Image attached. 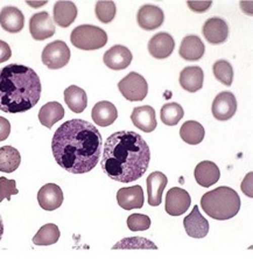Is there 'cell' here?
<instances>
[{
	"mask_svg": "<svg viewBox=\"0 0 253 259\" xmlns=\"http://www.w3.org/2000/svg\"><path fill=\"white\" fill-rule=\"evenodd\" d=\"M185 116V110L179 103H167L161 108L160 117L164 125L175 126Z\"/></svg>",
	"mask_w": 253,
	"mask_h": 259,
	"instance_id": "1f68e13d",
	"label": "cell"
},
{
	"mask_svg": "<svg viewBox=\"0 0 253 259\" xmlns=\"http://www.w3.org/2000/svg\"><path fill=\"white\" fill-rule=\"evenodd\" d=\"M151 161V150L139 133L118 131L106 139L101 167L107 177L130 184L144 177Z\"/></svg>",
	"mask_w": 253,
	"mask_h": 259,
	"instance_id": "7a4b0ae2",
	"label": "cell"
},
{
	"mask_svg": "<svg viewBox=\"0 0 253 259\" xmlns=\"http://www.w3.org/2000/svg\"><path fill=\"white\" fill-rule=\"evenodd\" d=\"M21 162V155L13 146L0 147V172L13 173Z\"/></svg>",
	"mask_w": 253,
	"mask_h": 259,
	"instance_id": "f1b7e54d",
	"label": "cell"
},
{
	"mask_svg": "<svg viewBox=\"0 0 253 259\" xmlns=\"http://www.w3.org/2000/svg\"><path fill=\"white\" fill-rule=\"evenodd\" d=\"M131 120L134 126L145 133H151L158 126L155 110L149 105L134 108L131 115Z\"/></svg>",
	"mask_w": 253,
	"mask_h": 259,
	"instance_id": "e0dca14e",
	"label": "cell"
},
{
	"mask_svg": "<svg viewBox=\"0 0 253 259\" xmlns=\"http://www.w3.org/2000/svg\"><path fill=\"white\" fill-rule=\"evenodd\" d=\"M215 77H216L224 85L230 87L233 81V68L228 61L218 60L213 67Z\"/></svg>",
	"mask_w": 253,
	"mask_h": 259,
	"instance_id": "d6a6232c",
	"label": "cell"
},
{
	"mask_svg": "<svg viewBox=\"0 0 253 259\" xmlns=\"http://www.w3.org/2000/svg\"><path fill=\"white\" fill-rule=\"evenodd\" d=\"M191 204V197L187 190L173 187L166 194V209L167 214L171 216H181L189 209Z\"/></svg>",
	"mask_w": 253,
	"mask_h": 259,
	"instance_id": "ba28073f",
	"label": "cell"
},
{
	"mask_svg": "<svg viewBox=\"0 0 253 259\" xmlns=\"http://www.w3.org/2000/svg\"><path fill=\"white\" fill-rule=\"evenodd\" d=\"M61 232L56 224L48 223L41 227L36 235L33 237V243L35 245H53L60 239Z\"/></svg>",
	"mask_w": 253,
	"mask_h": 259,
	"instance_id": "f546056e",
	"label": "cell"
},
{
	"mask_svg": "<svg viewBox=\"0 0 253 259\" xmlns=\"http://www.w3.org/2000/svg\"><path fill=\"white\" fill-rule=\"evenodd\" d=\"M175 41L173 36L168 33H158L148 41V52L153 58L162 60L173 54Z\"/></svg>",
	"mask_w": 253,
	"mask_h": 259,
	"instance_id": "5bb4252c",
	"label": "cell"
},
{
	"mask_svg": "<svg viewBox=\"0 0 253 259\" xmlns=\"http://www.w3.org/2000/svg\"><path fill=\"white\" fill-rule=\"evenodd\" d=\"M137 21L140 28L145 30H154L162 26L164 21L163 11L158 6L145 5L138 11Z\"/></svg>",
	"mask_w": 253,
	"mask_h": 259,
	"instance_id": "9a60e30c",
	"label": "cell"
},
{
	"mask_svg": "<svg viewBox=\"0 0 253 259\" xmlns=\"http://www.w3.org/2000/svg\"><path fill=\"white\" fill-rule=\"evenodd\" d=\"M103 138L94 124L83 119H71L56 130L52 139V151L60 167L72 174L93 170L102 154Z\"/></svg>",
	"mask_w": 253,
	"mask_h": 259,
	"instance_id": "6da1fadb",
	"label": "cell"
},
{
	"mask_svg": "<svg viewBox=\"0 0 253 259\" xmlns=\"http://www.w3.org/2000/svg\"><path fill=\"white\" fill-rule=\"evenodd\" d=\"M37 202L40 207L47 211L56 210L63 203V192L60 186L47 184L42 186L37 193Z\"/></svg>",
	"mask_w": 253,
	"mask_h": 259,
	"instance_id": "2e32d148",
	"label": "cell"
},
{
	"mask_svg": "<svg viewBox=\"0 0 253 259\" xmlns=\"http://www.w3.org/2000/svg\"><path fill=\"white\" fill-rule=\"evenodd\" d=\"M0 26L9 33L21 32L25 26V17L20 10L7 6L0 11Z\"/></svg>",
	"mask_w": 253,
	"mask_h": 259,
	"instance_id": "ffe728a7",
	"label": "cell"
},
{
	"mask_svg": "<svg viewBox=\"0 0 253 259\" xmlns=\"http://www.w3.org/2000/svg\"><path fill=\"white\" fill-rule=\"evenodd\" d=\"M251 185H252V173H248L246 175V178L244 179L243 184H241V190L246 194V196L248 197H252V188H251Z\"/></svg>",
	"mask_w": 253,
	"mask_h": 259,
	"instance_id": "ab89813d",
	"label": "cell"
},
{
	"mask_svg": "<svg viewBox=\"0 0 253 259\" xmlns=\"http://www.w3.org/2000/svg\"><path fill=\"white\" fill-rule=\"evenodd\" d=\"M187 5L194 12L203 13L210 9V6L213 5V2H188Z\"/></svg>",
	"mask_w": 253,
	"mask_h": 259,
	"instance_id": "8d00e7d4",
	"label": "cell"
},
{
	"mask_svg": "<svg viewBox=\"0 0 253 259\" xmlns=\"http://www.w3.org/2000/svg\"><path fill=\"white\" fill-rule=\"evenodd\" d=\"M212 111L217 120L225 121L231 119L237 111V100L230 91L220 93L213 102Z\"/></svg>",
	"mask_w": 253,
	"mask_h": 259,
	"instance_id": "30bf717a",
	"label": "cell"
},
{
	"mask_svg": "<svg viewBox=\"0 0 253 259\" xmlns=\"http://www.w3.org/2000/svg\"><path fill=\"white\" fill-rule=\"evenodd\" d=\"M77 17V7L72 2H56L54 5V20L60 27L67 28Z\"/></svg>",
	"mask_w": 253,
	"mask_h": 259,
	"instance_id": "d4e9b609",
	"label": "cell"
},
{
	"mask_svg": "<svg viewBox=\"0 0 253 259\" xmlns=\"http://www.w3.org/2000/svg\"><path fill=\"white\" fill-rule=\"evenodd\" d=\"M128 227L131 231H145L151 228V219L144 214H132L128 219Z\"/></svg>",
	"mask_w": 253,
	"mask_h": 259,
	"instance_id": "e575fe53",
	"label": "cell"
},
{
	"mask_svg": "<svg viewBox=\"0 0 253 259\" xmlns=\"http://www.w3.org/2000/svg\"><path fill=\"white\" fill-rule=\"evenodd\" d=\"M107 34L104 29L94 25H80L71 32L72 46L82 51H96L107 44Z\"/></svg>",
	"mask_w": 253,
	"mask_h": 259,
	"instance_id": "5b68a950",
	"label": "cell"
},
{
	"mask_svg": "<svg viewBox=\"0 0 253 259\" xmlns=\"http://www.w3.org/2000/svg\"><path fill=\"white\" fill-rule=\"evenodd\" d=\"M112 250H158L154 242L145 237H126L112 246Z\"/></svg>",
	"mask_w": 253,
	"mask_h": 259,
	"instance_id": "4dcf8cb0",
	"label": "cell"
},
{
	"mask_svg": "<svg viewBox=\"0 0 253 259\" xmlns=\"http://www.w3.org/2000/svg\"><path fill=\"white\" fill-rule=\"evenodd\" d=\"M204 74L201 67H187L180 72V85L188 93H196L203 87Z\"/></svg>",
	"mask_w": 253,
	"mask_h": 259,
	"instance_id": "cb8c5ba5",
	"label": "cell"
},
{
	"mask_svg": "<svg viewBox=\"0 0 253 259\" xmlns=\"http://www.w3.org/2000/svg\"><path fill=\"white\" fill-rule=\"evenodd\" d=\"M180 136L182 140L189 145H198L204 139L205 130L201 123L195 120H187L180 128Z\"/></svg>",
	"mask_w": 253,
	"mask_h": 259,
	"instance_id": "83f0119b",
	"label": "cell"
},
{
	"mask_svg": "<svg viewBox=\"0 0 253 259\" xmlns=\"http://www.w3.org/2000/svg\"><path fill=\"white\" fill-rule=\"evenodd\" d=\"M56 27L47 12L35 13L29 20V32L34 40L44 41L55 34Z\"/></svg>",
	"mask_w": 253,
	"mask_h": 259,
	"instance_id": "9c48e42d",
	"label": "cell"
},
{
	"mask_svg": "<svg viewBox=\"0 0 253 259\" xmlns=\"http://www.w3.org/2000/svg\"><path fill=\"white\" fill-rule=\"evenodd\" d=\"M64 102L75 113H82L88 106L87 93L77 85H70L64 90Z\"/></svg>",
	"mask_w": 253,
	"mask_h": 259,
	"instance_id": "484cf974",
	"label": "cell"
},
{
	"mask_svg": "<svg viewBox=\"0 0 253 259\" xmlns=\"http://www.w3.org/2000/svg\"><path fill=\"white\" fill-rule=\"evenodd\" d=\"M205 52V47L200 36L187 35L182 39L180 46L179 54L186 61H198L203 58Z\"/></svg>",
	"mask_w": 253,
	"mask_h": 259,
	"instance_id": "7402d4cb",
	"label": "cell"
},
{
	"mask_svg": "<svg viewBox=\"0 0 253 259\" xmlns=\"http://www.w3.org/2000/svg\"><path fill=\"white\" fill-rule=\"evenodd\" d=\"M64 117V109L59 102H49L39 111L40 123L47 128H52Z\"/></svg>",
	"mask_w": 253,
	"mask_h": 259,
	"instance_id": "4316f807",
	"label": "cell"
},
{
	"mask_svg": "<svg viewBox=\"0 0 253 259\" xmlns=\"http://www.w3.org/2000/svg\"><path fill=\"white\" fill-rule=\"evenodd\" d=\"M41 91L40 77L32 68L12 63L0 69V111H28L40 101Z\"/></svg>",
	"mask_w": 253,
	"mask_h": 259,
	"instance_id": "3957f363",
	"label": "cell"
},
{
	"mask_svg": "<svg viewBox=\"0 0 253 259\" xmlns=\"http://www.w3.org/2000/svg\"><path fill=\"white\" fill-rule=\"evenodd\" d=\"M118 89L129 102L144 101L148 94L147 81L136 71H131L126 75L118 83Z\"/></svg>",
	"mask_w": 253,
	"mask_h": 259,
	"instance_id": "8992f818",
	"label": "cell"
},
{
	"mask_svg": "<svg viewBox=\"0 0 253 259\" xmlns=\"http://www.w3.org/2000/svg\"><path fill=\"white\" fill-rule=\"evenodd\" d=\"M201 208L214 220L227 221L239 212L240 197L235 189L218 187L202 196Z\"/></svg>",
	"mask_w": 253,
	"mask_h": 259,
	"instance_id": "277c9868",
	"label": "cell"
},
{
	"mask_svg": "<svg viewBox=\"0 0 253 259\" xmlns=\"http://www.w3.org/2000/svg\"><path fill=\"white\" fill-rule=\"evenodd\" d=\"M70 49L64 41L56 40L48 44L42 51L41 60L46 67L52 70L66 67L70 61Z\"/></svg>",
	"mask_w": 253,
	"mask_h": 259,
	"instance_id": "52a82bcc",
	"label": "cell"
},
{
	"mask_svg": "<svg viewBox=\"0 0 253 259\" xmlns=\"http://www.w3.org/2000/svg\"><path fill=\"white\" fill-rule=\"evenodd\" d=\"M91 117L98 126L106 127L112 125L118 118L117 108L111 102L102 101L94 106Z\"/></svg>",
	"mask_w": 253,
	"mask_h": 259,
	"instance_id": "603a6c76",
	"label": "cell"
},
{
	"mask_svg": "<svg viewBox=\"0 0 253 259\" xmlns=\"http://www.w3.org/2000/svg\"><path fill=\"white\" fill-rule=\"evenodd\" d=\"M11 56H12V51H11L9 44L0 40V63L9 61L11 59Z\"/></svg>",
	"mask_w": 253,
	"mask_h": 259,
	"instance_id": "f35d334b",
	"label": "cell"
},
{
	"mask_svg": "<svg viewBox=\"0 0 253 259\" xmlns=\"http://www.w3.org/2000/svg\"><path fill=\"white\" fill-rule=\"evenodd\" d=\"M10 133H11L10 121L7 120L6 118L0 116V142H4V140L9 138Z\"/></svg>",
	"mask_w": 253,
	"mask_h": 259,
	"instance_id": "74e56055",
	"label": "cell"
},
{
	"mask_svg": "<svg viewBox=\"0 0 253 259\" xmlns=\"http://www.w3.org/2000/svg\"><path fill=\"white\" fill-rule=\"evenodd\" d=\"M19 190L17 189L15 180H9L5 177H0V202L4 200L11 201L12 195H17Z\"/></svg>",
	"mask_w": 253,
	"mask_h": 259,
	"instance_id": "d590c367",
	"label": "cell"
},
{
	"mask_svg": "<svg viewBox=\"0 0 253 259\" xmlns=\"http://www.w3.org/2000/svg\"><path fill=\"white\" fill-rule=\"evenodd\" d=\"M183 227L187 235L193 238H204L210 230L209 222L200 212L198 205H195L190 214L185 217Z\"/></svg>",
	"mask_w": 253,
	"mask_h": 259,
	"instance_id": "4fadbf2b",
	"label": "cell"
},
{
	"mask_svg": "<svg viewBox=\"0 0 253 259\" xmlns=\"http://www.w3.org/2000/svg\"><path fill=\"white\" fill-rule=\"evenodd\" d=\"M147 195L148 204L158 207L162 202L163 190L168 184V179L162 172H153L147 177Z\"/></svg>",
	"mask_w": 253,
	"mask_h": 259,
	"instance_id": "d6986e66",
	"label": "cell"
},
{
	"mask_svg": "<svg viewBox=\"0 0 253 259\" xmlns=\"http://www.w3.org/2000/svg\"><path fill=\"white\" fill-rule=\"evenodd\" d=\"M95 12L99 21L103 22V24H109L116 17V4L111 2V0H107V2H98L96 4Z\"/></svg>",
	"mask_w": 253,
	"mask_h": 259,
	"instance_id": "836d02e7",
	"label": "cell"
},
{
	"mask_svg": "<svg viewBox=\"0 0 253 259\" xmlns=\"http://www.w3.org/2000/svg\"><path fill=\"white\" fill-rule=\"evenodd\" d=\"M132 53L125 46L116 45L109 51L105 52L103 56L104 64L112 70H124L132 62Z\"/></svg>",
	"mask_w": 253,
	"mask_h": 259,
	"instance_id": "7c38bea8",
	"label": "cell"
},
{
	"mask_svg": "<svg viewBox=\"0 0 253 259\" xmlns=\"http://www.w3.org/2000/svg\"><path fill=\"white\" fill-rule=\"evenodd\" d=\"M3 235H4V222H3L2 215H0V241H2Z\"/></svg>",
	"mask_w": 253,
	"mask_h": 259,
	"instance_id": "60d3db41",
	"label": "cell"
},
{
	"mask_svg": "<svg viewBox=\"0 0 253 259\" xmlns=\"http://www.w3.org/2000/svg\"><path fill=\"white\" fill-rule=\"evenodd\" d=\"M195 180L200 186L204 188H208L210 186L217 184L221 178L220 167L213 161H202L198 163L194 172Z\"/></svg>",
	"mask_w": 253,
	"mask_h": 259,
	"instance_id": "44dd1931",
	"label": "cell"
},
{
	"mask_svg": "<svg viewBox=\"0 0 253 259\" xmlns=\"http://www.w3.org/2000/svg\"><path fill=\"white\" fill-rule=\"evenodd\" d=\"M202 33L209 44H224L229 37V26L224 19L217 17L210 18L203 25Z\"/></svg>",
	"mask_w": 253,
	"mask_h": 259,
	"instance_id": "8fae6325",
	"label": "cell"
},
{
	"mask_svg": "<svg viewBox=\"0 0 253 259\" xmlns=\"http://www.w3.org/2000/svg\"><path fill=\"white\" fill-rule=\"evenodd\" d=\"M117 202L125 210L140 209L144 207V190L140 186L120 188L117 192Z\"/></svg>",
	"mask_w": 253,
	"mask_h": 259,
	"instance_id": "ac0fdd59",
	"label": "cell"
}]
</instances>
